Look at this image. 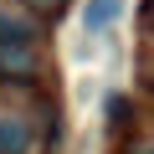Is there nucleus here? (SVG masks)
I'll list each match as a JSON object with an SVG mask.
<instances>
[{
	"label": "nucleus",
	"mask_w": 154,
	"mask_h": 154,
	"mask_svg": "<svg viewBox=\"0 0 154 154\" xmlns=\"http://www.w3.org/2000/svg\"><path fill=\"white\" fill-rule=\"evenodd\" d=\"M0 77H5V82H36V77H41V46L36 41L0 46Z\"/></svg>",
	"instance_id": "1"
},
{
	"label": "nucleus",
	"mask_w": 154,
	"mask_h": 154,
	"mask_svg": "<svg viewBox=\"0 0 154 154\" xmlns=\"http://www.w3.org/2000/svg\"><path fill=\"white\" fill-rule=\"evenodd\" d=\"M123 16V0H88V5H82V26L98 36V31H108L113 21Z\"/></svg>",
	"instance_id": "2"
},
{
	"label": "nucleus",
	"mask_w": 154,
	"mask_h": 154,
	"mask_svg": "<svg viewBox=\"0 0 154 154\" xmlns=\"http://www.w3.org/2000/svg\"><path fill=\"white\" fill-rule=\"evenodd\" d=\"M0 154H31V123L26 118H0Z\"/></svg>",
	"instance_id": "3"
},
{
	"label": "nucleus",
	"mask_w": 154,
	"mask_h": 154,
	"mask_svg": "<svg viewBox=\"0 0 154 154\" xmlns=\"http://www.w3.org/2000/svg\"><path fill=\"white\" fill-rule=\"evenodd\" d=\"M11 41H36V21L21 11H0V46H11Z\"/></svg>",
	"instance_id": "4"
},
{
	"label": "nucleus",
	"mask_w": 154,
	"mask_h": 154,
	"mask_svg": "<svg viewBox=\"0 0 154 154\" xmlns=\"http://www.w3.org/2000/svg\"><path fill=\"white\" fill-rule=\"evenodd\" d=\"M108 123H128V98H108Z\"/></svg>",
	"instance_id": "5"
},
{
	"label": "nucleus",
	"mask_w": 154,
	"mask_h": 154,
	"mask_svg": "<svg viewBox=\"0 0 154 154\" xmlns=\"http://www.w3.org/2000/svg\"><path fill=\"white\" fill-rule=\"evenodd\" d=\"M26 5H31V11H41V16H62L67 0H26Z\"/></svg>",
	"instance_id": "6"
},
{
	"label": "nucleus",
	"mask_w": 154,
	"mask_h": 154,
	"mask_svg": "<svg viewBox=\"0 0 154 154\" xmlns=\"http://www.w3.org/2000/svg\"><path fill=\"white\" fill-rule=\"evenodd\" d=\"M139 26L154 36V0H144V5H139Z\"/></svg>",
	"instance_id": "7"
},
{
	"label": "nucleus",
	"mask_w": 154,
	"mask_h": 154,
	"mask_svg": "<svg viewBox=\"0 0 154 154\" xmlns=\"http://www.w3.org/2000/svg\"><path fill=\"white\" fill-rule=\"evenodd\" d=\"M128 154H154V144H134V149H128Z\"/></svg>",
	"instance_id": "8"
},
{
	"label": "nucleus",
	"mask_w": 154,
	"mask_h": 154,
	"mask_svg": "<svg viewBox=\"0 0 154 154\" xmlns=\"http://www.w3.org/2000/svg\"><path fill=\"white\" fill-rule=\"evenodd\" d=\"M149 88H154V72H149Z\"/></svg>",
	"instance_id": "9"
}]
</instances>
